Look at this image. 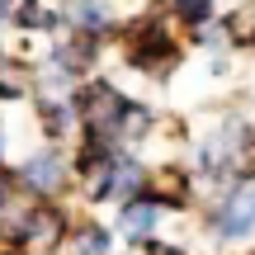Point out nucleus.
Masks as SVG:
<instances>
[{
    "mask_svg": "<svg viewBox=\"0 0 255 255\" xmlns=\"http://www.w3.org/2000/svg\"><path fill=\"white\" fill-rule=\"evenodd\" d=\"M43 123H47V132H66V128H71V104L43 100Z\"/></svg>",
    "mask_w": 255,
    "mask_h": 255,
    "instance_id": "nucleus-7",
    "label": "nucleus"
},
{
    "mask_svg": "<svg viewBox=\"0 0 255 255\" xmlns=\"http://www.w3.org/2000/svg\"><path fill=\"white\" fill-rule=\"evenodd\" d=\"M19 180H24L33 194H57L66 184V165H62L57 151H33L24 161V170H19Z\"/></svg>",
    "mask_w": 255,
    "mask_h": 255,
    "instance_id": "nucleus-3",
    "label": "nucleus"
},
{
    "mask_svg": "<svg viewBox=\"0 0 255 255\" xmlns=\"http://www.w3.org/2000/svg\"><path fill=\"white\" fill-rule=\"evenodd\" d=\"M208 227L218 241H246L255 232V184H237L227 194V203L208 218Z\"/></svg>",
    "mask_w": 255,
    "mask_h": 255,
    "instance_id": "nucleus-1",
    "label": "nucleus"
},
{
    "mask_svg": "<svg viewBox=\"0 0 255 255\" xmlns=\"http://www.w3.org/2000/svg\"><path fill=\"white\" fill-rule=\"evenodd\" d=\"M156 222H161V203H156L151 194H137V199H128L123 213H119V232H123L128 241H146Z\"/></svg>",
    "mask_w": 255,
    "mask_h": 255,
    "instance_id": "nucleus-4",
    "label": "nucleus"
},
{
    "mask_svg": "<svg viewBox=\"0 0 255 255\" xmlns=\"http://www.w3.org/2000/svg\"><path fill=\"white\" fill-rule=\"evenodd\" d=\"M66 232V222H62V213L57 208H28V213H19L14 222L5 227V241L9 246H33V251H43V246H57V237Z\"/></svg>",
    "mask_w": 255,
    "mask_h": 255,
    "instance_id": "nucleus-2",
    "label": "nucleus"
},
{
    "mask_svg": "<svg viewBox=\"0 0 255 255\" xmlns=\"http://www.w3.org/2000/svg\"><path fill=\"white\" fill-rule=\"evenodd\" d=\"M66 14H71V24L81 28V33H90V38H100V33H109V9L104 5H95V0H71V9H66Z\"/></svg>",
    "mask_w": 255,
    "mask_h": 255,
    "instance_id": "nucleus-5",
    "label": "nucleus"
},
{
    "mask_svg": "<svg viewBox=\"0 0 255 255\" xmlns=\"http://www.w3.org/2000/svg\"><path fill=\"white\" fill-rule=\"evenodd\" d=\"M109 251H114V237L100 222H85V227L76 232V255H109Z\"/></svg>",
    "mask_w": 255,
    "mask_h": 255,
    "instance_id": "nucleus-6",
    "label": "nucleus"
},
{
    "mask_svg": "<svg viewBox=\"0 0 255 255\" xmlns=\"http://www.w3.org/2000/svg\"><path fill=\"white\" fill-rule=\"evenodd\" d=\"M175 9H180L184 24H203L213 14V0H175Z\"/></svg>",
    "mask_w": 255,
    "mask_h": 255,
    "instance_id": "nucleus-8",
    "label": "nucleus"
},
{
    "mask_svg": "<svg viewBox=\"0 0 255 255\" xmlns=\"http://www.w3.org/2000/svg\"><path fill=\"white\" fill-rule=\"evenodd\" d=\"M146 251H151V255H180L175 246H146Z\"/></svg>",
    "mask_w": 255,
    "mask_h": 255,
    "instance_id": "nucleus-9",
    "label": "nucleus"
},
{
    "mask_svg": "<svg viewBox=\"0 0 255 255\" xmlns=\"http://www.w3.org/2000/svg\"><path fill=\"white\" fill-rule=\"evenodd\" d=\"M5 194H9V184H5V180H0V208H5Z\"/></svg>",
    "mask_w": 255,
    "mask_h": 255,
    "instance_id": "nucleus-11",
    "label": "nucleus"
},
{
    "mask_svg": "<svg viewBox=\"0 0 255 255\" xmlns=\"http://www.w3.org/2000/svg\"><path fill=\"white\" fill-rule=\"evenodd\" d=\"M14 14V0H0V19H9Z\"/></svg>",
    "mask_w": 255,
    "mask_h": 255,
    "instance_id": "nucleus-10",
    "label": "nucleus"
}]
</instances>
